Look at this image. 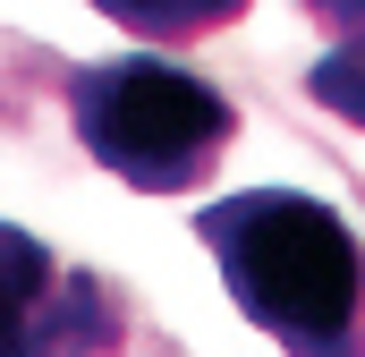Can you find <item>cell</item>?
Listing matches in <instances>:
<instances>
[{"instance_id": "cell-3", "label": "cell", "mask_w": 365, "mask_h": 357, "mask_svg": "<svg viewBox=\"0 0 365 357\" xmlns=\"http://www.w3.org/2000/svg\"><path fill=\"white\" fill-rule=\"evenodd\" d=\"M119 341V298L86 264H60L34 230L0 221V357H102Z\"/></svg>"}, {"instance_id": "cell-5", "label": "cell", "mask_w": 365, "mask_h": 357, "mask_svg": "<svg viewBox=\"0 0 365 357\" xmlns=\"http://www.w3.org/2000/svg\"><path fill=\"white\" fill-rule=\"evenodd\" d=\"M306 94L323 111H340L349 128H365V43H331L314 69H306Z\"/></svg>"}, {"instance_id": "cell-6", "label": "cell", "mask_w": 365, "mask_h": 357, "mask_svg": "<svg viewBox=\"0 0 365 357\" xmlns=\"http://www.w3.org/2000/svg\"><path fill=\"white\" fill-rule=\"evenodd\" d=\"M306 9H314L340 43H365V0H306Z\"/></svg>"}, {"instance_id": "cell-2", "label": "cell", "mask_w": 365, "mask_h": 357, "mask_svg": "<svg viewBox=\"0 0 365 357\" xmlns=\"http://www.w3.org/2000/svg\"><path fill=\"white\" fill-rule=\"evenodd\" d=\"M68 128L136 196H187L230 154L238 111L212 77H195L162 51H110V60L68 69Z\"/></svg>"}, {"instance_id": "cell-4", "label": "cell", "mask_w": 365, "mask_h": 357, "mask_svg": "<svg viewBox=\"0 0 365 357\" xmlns=\"http://www.w3.org/2000/svg\"><path fill=\"white\" fill-rule=\"evenodd\" d=\"M93 9L136 43H195L212 26H238L255 0H93Z\"/></svg>"}, {"instance_id": "cell-1", "label": "cell", "mask_w": 365, "mask_h": 357, "mask_svg": "<svg viewBox=\"0 0 365 357\" xmlns=\"http://www.w3.org/2000/svg\"><path fill=\"white\" fill-rule=\"evenodd\" d=\"M195 238L238 315L289 357H365V238L306 187H230L195 213Z\"/></svg>"}]
</instances>
